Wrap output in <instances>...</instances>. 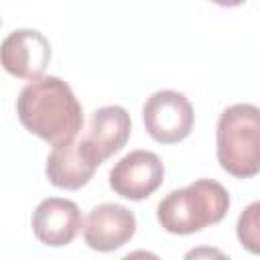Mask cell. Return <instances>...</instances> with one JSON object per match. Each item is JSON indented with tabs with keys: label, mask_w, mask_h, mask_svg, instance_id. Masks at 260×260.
<instances>
[{
	"label": "cell",
	"mask_w": 260,
	"mask_h": 260,
	"mask_svg": "<svg viewBox=\"0 0 260 260\" xmlns=\"http://www.w3.org/2000/svg\"><path fill=\"white\" fill-rule=\"evenodd\" d=\"M16 114L30 134L53 146L75 140L83 126L81 104L73 89L55 75L28 81L16 98Z\"/></svg>",
	"instance_id": "6da1fadb"
},
{
	"label": "cell",
	"mask_w": 260,
	"mask_h": 260,
	"mask_svg": "<svg viewBox=\"0 0 260 260\" xmlns=\"http://www.w3.org/2000/svg\"><path fill=\"white\" fill-rule=\"evenodd\" d=\"M228 207L225 187L213 179H199L162 197L156 205V219L165 232L187 236L221 221Z\"/></svg>",
	"instance_id": "7a4b0ae2"
},
{
	"label": "cell",
	"mask_w": 260,
	"mask_h": 260,
	"mask_svg": "<svg viewBox=\"0 0 260 260\" xmlns=\"http://www.w3.org/2000/svg\"><path fill=\"white\" fill-rule=\"evenodd\" d=\"M217 160L225 173L250 179L260 173V108L234 104L217 120Z\"/></svg>",
	"instance_id": "3957f363"
},
{
	"label": "cell",
	"mask_w": 260,
	"mask_h": 260,
	"mask_svg": "<svg viewBox=\"0 0 260 260\" xmlns=\"http://www.w3.org/2000/svg\"><path fill=\"white\" fill-rule=\"evenodd\" d=\"M146 132L160 144H175L189 136L193 128V106L175 89L154 91L142 106Z\"/></svg>",
	"instance_id": "277c9868"
},
{
	"label": "cell",
	"mask_w": 260,
	"mask_h": 260,
	"mask_svg": "<svg viewBox=\"0 0 260 260\" xmlns=\"http://www.w3.org/2000/svg\"><path fill=\"white\" fill-rule=\"evenodd\" d=\"M165 179L162 160L150 150H132L110 171V187L116 195L132 201L150 197Z\"/></svg>",
	"instance_id": "5b68a950"
},
{
	"label": "cell",
	"mask_w": 260,
	"mask_h": 260,
	"mask_svg": "<svg viewBox=\"0 0 260 260\" xmlns=\"http://www.w3.org/2000/svg\"><path fill=\"white\" fill-rule=\"evenodd\" d=\"M130 114L122 106H104L89 118V128L81 136L79 146L83 154L100 167L106 158L118 152L130 138Z\"/></svg>",
	"instance_id": "8992f818"
},
{
	"label": "cell",
	"mask_w": 260,
	"mask_h": 260,
	"mask_svg": "<svg viewBox=\"0 0 260 260\" xmlns=\"http://www.w3.org/2000/svg\"><path fill=\"white\" fill-rule=\"evenodd\" d=\"M136 232L134 213L118 203L95 205L83 221V240L91 250L112 252L132 240Z\"/></svg>",
	"instance_id": "52a82bcc"
},
{
	"label": "cell",
	"mask_w": 260,
	"mask_h": 260,
	"mask_svg": "<svg viewBox=\"0 0 260 260\" xmlns=\"http://www.w3.org/2000/svg\"><path fill=\"white\" fill-rule=\"evenodd\" d=\"M51 61L49 41L35 28L12 30L2 43V65L18 79H39L43 77Z\"/></svg>",
	"instance_id": "ba28073f"
},
{
	"label": "cell",
	"mask_w": 260,
	"mask_h": 260,
	"mask_svg": "<svg viewBox=\"0 0 260 260\" xmlns=\"http://www.w3.org/2000/svg\"><path fill=\"white\" fill-rule=\"evenodd\" d=\"M30 225L37 240L51 248L71 244L83 228L79 207L73 201L61 197L43 199L32 211Z\"/></svg>",
	"instance_id": "9c48e42d"
},
{
	"label": "cell",
	"mask_w": 260,
	"mask_h": 260,
	"mask_svg": "<svg viewBox=\"0 0 260 260\" xmlns=\"http://www.w3.org/2000/svg\"><path fill=\"white\" fill-rule=\"evenodd\" d=\"M95 169L98 167L83 154L79 140H71L53 146V150L47 156L45 173L53 187L75 191L89 183Z\"/></svg>",
	"instance_id": "30bf717a"
},
{
	"label": "cell",
	"mask_w": 260,
	"mask_h": 260,
	"mask_svg": "<svg viewBox=\"0 0 260 260\" xmlns=\"http://www.w3.org/2000/svg\"><path fill=\"white\" fill-rule=\"evenodd\" d=\"M236 234L244 250L260 256V201L250 203L238 217Z\"/></svg>",
	"instance_id": "8fae6325"
},
{
	"label": "cell",
	"mask_w": 260,
	"mask_h": 260,
	"mask_svg": "<svg viewBox=\"0 0 260 260\" xmlns=\"http://www.w3.org/2000/svg\"><path fill=\"white\" fill-rule=\"evenodd\" d=\"M213 4H217V6H228V8H232V6H240V4H244L246 0H211Z\"/></svg>",
	"instance_id": "7c38bea8"
}]
</instances>
